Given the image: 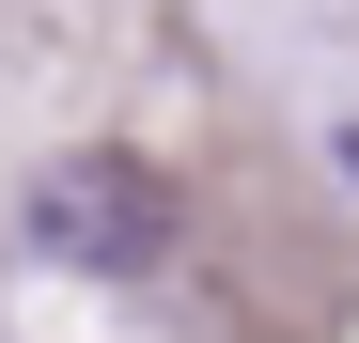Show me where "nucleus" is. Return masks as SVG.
<instances>
[{
	"instance_id": "obj_1",
	"label": "nucleus",
	"mask_w": 359,
	"mask_h": 343,
	"mask_svg": "<svg viewBox=\"0 0 359 343\" xmlns=\"http://www.w3.org/2000/svg\"><path fill=\"white\" fill-rule=\"evenodd\" d=\"M16 234H32L47 265H79V281H141V265L172 250V188H156L141 156H47L32 203H16Z\"/></svg>"
},
{
	"instance_id": "obj_2",
	"label": "nucleus",
	"mask_w": 359,
	"mask_h": 343,
	"mask_svg": "<svg viewBox=\"0 0 359 343\" xmlns=\"http://www.w3.org/2000/svg\"><path fill=\"white\" fill-rule=\"evenodd\" d=\"M344 172H359V125H344Z\"/></svg>"
}]
</instances>
